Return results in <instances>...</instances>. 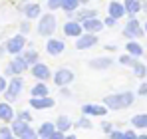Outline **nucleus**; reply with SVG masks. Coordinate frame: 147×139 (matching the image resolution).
<instances>
[{"instance_id": "35", "label": "nucleus", "mask_w": 147, "mask_h": 139, "mask_svg": "<svg viewBox=\"0 0 147 139\" xmlns=\"http://www.w3.org/2000/svg\"><path fill=\"white\" fill-rule=\"evenodd\" d=\"M16 119H22V121H32V115H30V111H20Z\"/></svg>"}, {"instance_id": "7", "label": "nucleus", "mask_w": 147, "mask_h": 139, "mask_svg": "<svg viewBox=\"0 0 147 139\" xmlns=\"http://www.w3.org/2000/svg\"><path fill=\"white\" fill-rule=\"evenodd\" d=\"M72 80H74V74H72V70H68V68H62V70H58V72L54 74V84H56L58 88L68 86Z\"/></svg>"}, {"instance_id": "34", "label": "nucleus", "mask_w": 147, "mask_h": 139, "mask_svg": "<svg viewBox=\"0 0 147 139\" xmlns=\"http://www.w3.org/2000/svg\"><path fill=\"white\" fill-rule=\"evenodd\" d=\"M28 32H30V20H26V22H22L20 24V34H28Z\"/></svg>"}, {"instance_id": "38", "label": "nucleus", "mask_w": 147, "mask_h": 139, "mask_svg": "<svg viewBox=\"0 0 147 139\" xmlns=\"http://www.w3.org/2000/svg\"><path fill=\"white\" fill-rule=\"evenodd\" d=\"M109 135H111L113 139H125V133H121V131H111Z\"/></svg>"}, {"instance_id": "20", "label": "nucleus", "mask_w": 147, "mask_h": 139, "mask_svg": "<svg viewBox=\"0 0 147 139\" xmlns=\"http://www.w3.org/2000/svg\"><path fill=\"white\" fill-rule=\"evenodd\" d=\"M90 66L96 68V70H105V68L111 66V58H98V60H92Z\"/></svg>"}, {"instance_id": "36", "label": "nucleus", "mask_w": 147, "mask_h": 139, "mask_svg": "<svg viewBox=\"0 0 147 139\" xmlns=\"http://www.w3.org/2000/svg\"><path fill=\"white\" fill-rule=\"evenodd\" d=\"M6 88H8L6 76H0V93H4V92H6Z\"/></svg>"}, {"instance_id": "42", "label": "nucleus", "mask_w": 147, "mask_h": 139, "mask_svg": "<svg viewBox=\"0 0 147 139\" xmlns=\"http://www.w3.org/2000/svg\"><path fill=\"white\" fill-rule=\"evenodd\" d=\"M101 127H103V131H105V133H111V125H109V123H103Z\"/></svg>"}, {"instance_id": "29", "label": "nucleus", "mask_w": 147, "mask_h": 139, "mask_svg": "<svg viewBox=\"0 0 147 139\" xmlns=\"http://www.w3.org/2000/svg\"><path fill=\"white\" fill-rule=\"evenodd\" d=\"M133 72H135V76H137V78H145V74H147L145 66H143V64H139V62H135V64H133Z\"/></svg>"}, {"instance_id": "32", "label": "nucleus", "mask_w": 147, "mask_h": 139, "mask_svg": "<svg viewBox=\"0 0 147 139\" xmlns=\"http://www.w3.org/2000/svg\"><path fill=\"white\" fill-rule=\"evenodd\" d=\"M14 133H12V127H0V137L2 139H8V137H12Z\"/></svg>"}, {"instance_id": "14", "label": "nucleus", "mask_w": 147, "mask_h": 139, "mask_svg": "<svg viewBox=\"0 0 147 139\" xmlns=\"http://www.w3.org/2000/svg\"><path fill=\"white\" fill-rule=\"evenodd\" d=\"M8 66H10V70H12V74H24L26 70L30 68V66L26 64V60L22 58V54H18V58H14Z\"/></svg>"}, {"instance_id": "28", "label": "nucleus", "mask_w": 147, "mask_h": 139, "mask_svg": "<svg viewBox=\"0 0 147 139\" xmlns=\"http://www.w3.org/2000/svg\"><path fill=\"white\" fill-rule=\"evenodd\" d=\"M92 16H96V10H90V8H86V10H80V12L76 14V20H80V22H84V20H88V18H92Z\"/></svg>"}, {"instance_id": "37", "label": "nucleus", "mask_w": 147, "mask_h": 139, "mask_svg": "<svg viewBox=\"0 0 147 139\" xmlns=\"http://www.w3.org/2000/svg\"><path fill=\"white\" fill-rule=\"evenodd\" d=\"M113 24H115V18H113V16H107V18L103 20V26H109V28H111Z\"/></svg>"}, {"instance_id": "31", "label": "nucleus", "mask_w": 147, "mask_h": 139, "mask_svg": "<svg viewBox=\"0 0 147 139\" xmlns=\"http://www.w3.org/2000/svg\"><path fill=\"white\" fill-rule=\"evenodd\" d=\"M78 127H86V129H90V127H92V121L88 119V115H86V113H84V117L78 121Z\"/></svg>"}, {"instance_id": "27", "label": "nucleus", "mask_w": 147, "mask_h": 139, "mask_svg": "<svg viewBox=\"0 0 147 139\" xmlns=\"http://www.w3.org/2000/svg\"><path fill=\"white\" fill-rule=\"evenodd\" d=\"M70 127H72V121H70V119H68L66 115H60V117H58L56 129H60V131H64V133H66V131H68Z\"/></svg>"}, {"instance_id": "26", "label": "nucleus", "mask_w": 147, "mask_h": 139, "mask_svg": "<svg viewBox=\"0 0 147 139\" xmlns=\"http://www.w3.org/2000/svg\"><path fill=\"white\" fill-rule=\"evenodd\" d=\"M78 4L80 0H62V10H66L68 14H74L78 10Z\"/></svg>"}, {"instance_id": "47", "label": "nucleus", "mask_w": 147, "mask_h": 139, "mask_svg": "<svg viewBox=\"0 0 147 139\" xmlns=\"http://www.w3.org/2000/svg\"><path fill=\"white\" fill-rule=\"evenodd\" d=\"M22 2H24V0H22Z\"/></svg>"}, {"instance_id": "45", "label": "nucleus", "mask_w": 147, "mask_h": 139, "mask_svg": "<svg viewBox=\"0 0 147 139\" xmlns=\"http://www.w3.org/2000/svg\"><path fill=\"white\" fill-rule=\"evenodd\" d=\"M143 30H145V34H147V24H145V28H143Z\"/></svg>"}, {"instance_id": "24", "label": "nucleus", "mask_w": 147, "mask_h": 139, "mask_svg": "<svg viewBox=\"0 0 147 139\" xmlns=\"http://www.w3.org/2000/svg\"><path fill=\"white\" fill-rule=\"evenodd\" d=\"M127 52H129L133 58H141L143 48H141V44H137V42H127Z\"/></svg>"}, {"instance_id": "25", "label": "nucleus", "mask_w": 147, "mask_h": 139, "mask_svg": "<svg viewBox=\"0 0 147 139\" xmlns=\"http://www.w3.org/2000/svg\"><path fill=\"white\" fill-rule=\"evenodd\" d=\"M32 95H34V97H44V95H48V86H46L44 82L36 84V86L32 88Z\"/></svg>"}, {"instance_id": "44", "label": "nucleus", "mask_w": 147, "mask_h": 139, "mask_svg": "<svg viewBox=\"0 0 147 139\" xmlns=\"http://www.w3.org/2000/svg\"><path fill=\"white\" fill-rule=\"evenodd\" d=\"M143 10H145V12H147V0H145V4H143Z\"/></svg>"}, {"instance_id": "16", "label": "nucleus", "mask_w": 147, "mask_h": 139, "mask_svg": "<svg viewBox=\"0 0 147 139\" xmlns=\"http://www.w3.org/2000/svg\"><path fill=\"white\" fill-rule=\"evenodd\" d=\"M14 119V109H12V105L8 103V101H4V103H0V121H12Z\"/></svg>"}, {"instance_id": "39", "label": "nucleus", "mask_w": 147, "mask_h": 139, "mask_svg": "<svg viewBox=\"0 0 147 139\" xmlns=\"http://www.w3.org/2000/svg\"><path fill=\"white\" fill-rule=\"evenodd\" d=\"M125 139H135V131H125Z\"/></svg>"}, {"instance_id": "21", "label": "nucleus", "mask_w": 147, "mask_h": 139, "mask_svg": "<svg viewBox=\"0 0 147 139\" xmlns=\"http://www.w3.org/2000/svg\"><path fill=\"white\" fill-rule=\"evenodd\" d=\"M123 6H125V12H129V14H137V12L141 10L139 0H125V2H123Z\"/></svg>"}, {"instance_id": "15", "label": "nucleus", "mask_w": 147, "mask_h": 139, "mask_svg": "<svg viewBox=\"0 0 147 139\" xmlns=\"http://www.w3.org/2000/svg\"><path fill=\"white\" fill-rule=\"evenodd\" d=\"M82 26H84V30H86V32L96 34V32H99V30L103 28V22H101V20H98L96 16H92V18L84 20V22H82Z\"/></svg>"}, {"instance_id": "22", "label": "nucleus", "mask_w": 147, "mask_h": 139, "mask_svg": "<svg viewBox=\"0 0 147 139\" xmlns=\"http://www.w3.org/2000/svg\"><path fill=\"white\" fill-rule=\"evenodd\" d=\"M56 131V125H52V123H42L40 125V129H38V135L40 137H52V133Z\"/></svg>"}, {"instance_id": "11", "label": "nucleus", "mask_w": 147, "mask_h": 139, "mask_svg": "<svg viewBox=\"0 0 147 139\" xmlns=\"http://www.w3.org/2000/svg\"><path fill=\"white\" fill-rule=\"evenodd\" d=\"M32 76H34L36 80H40V82H46L52 74H50V68L46 64H40V62H38V64L32 66Z\"/></svg>"}, {"instance_id": "8", "label": "nucleus", "mask_w": 147, "mask_h": 139, "mask_svg": "<svg viewBox=\"0 0 147 139\" xmlns=\"http://www.w3.org/2000/svg\"><path fill=\"white\" fill-rule=\"evenodd\" d=\"M64 34L66 36H72V38H78L84 34V26L80 20H70V22L64 24Z\"/></svg>"}, {"instance_id": "3", "label": "nucleus", "mask_w": 147, "mask_h": 139, "mask_svg": "<svg viewBox=\"0 0 147 139\" xmlns=\"http://www.w3.org/2000/svg\"><path fill=\"white\" fill-rule=\"evenodd\" d=\"M22 88H24V82H22V78L20 76H12V80L8 82V88H6V99L8 101H14V99H18V95L22 92Z\"/></svg>"}, {"instance_id": "30", "label": "nucleus", "mask_w": 147, "mask_h": 139, "mask_svg": "<svg viewBox=\"0 0 147 139\" xmlns=\"http://www.w3.org/2000/svg\"><path fill=\"white\" fill-rule=\"evenodd\" d=\"M119 64H123V66H131V68H133L135 60H133V56L129 54V56H121V58H119Z\"/></svg>"}, {"instance_id": "18", "label": "nucleus", "mask_w": 147, "mask_h": 139, "mask_svg": "<svg viewBox=\"0 0 147 139\" xmlns=\"http://www.w3.org/2000/svg\"><path fill=\"white\" fill-rule=\"evenodd\" d=\"M107 10H109V16H113L115 20L121 18L123 14H125V6L119 4V2H109V8H107Z\"/></svg>"}, {"instance_id": "9", "label": "nucleus", "mask_w": 147, "mask_h": 139, "mask_svg": "<svg viewBox=\"0 0 147 139\" xmlns=\"http://www.w3.org/2000/svg\"><path fill=\"white\" fill-rule=\"evenodd\" d=\"M96 42H98V38H96L92 32H88V34L78 36L76 48H78V50H88V48H94V46H96Z\"/></svg>"}, {"instance_id": "43", "label": "nucleus", "mask_w": 147, "mask_h": 139, "mask_svg": "<svg viewBox=\"0 0 147 139\" xmlns=\"http://www.w3.org/2000/svg\"><path fill=\"white\" fill-rule=\"evenodd\" d=\"M4 54H6V44H4V46H0V58H2Z\"/></svg>"}, {"instance_id": "12", "label": "nucleus", "mask_w": 147, "mask_h": 139, "mask_svg": "<svg viewBox=\"0 0 147 139\" xmlns=\"http://www.w3.org/2000/svg\"><path fill=\"white\" fill-rule=\"evenodd\" d=\"M30 105L34 109H44V107H54V99L50 95H44V97H30Z\"/></svg>"}, {"instance_id": "46", "label": "nucleus", "mask_w": 147, "mask_h": 139, "mask_svg": "<svg viewBox=\"0 0 147 139\" xmlns=\"http://www.w3.org/2000/svg\"><path fill=\"white\" fill-rule=\"evenodd\" d=\"M80 2H90V0H80Z\"/></svg>"}, {"instance_id": "33", "label": "nucleus", "mask_w": 147, "mask_h": 139, "mask_svg": "<svg viewBox=\"0 0 147 139\" xmlns=\"http://www.w3.org/2000/svg\"><path fill=\"white\" fill-rule=\"evenodd\" d=\"M48 8H50V10H58V8H62V0H48Z\"/></svg>"}, {"instance_id": "4", "label": "nucleus", "mask_w": 147, "mask_h": 139, "mask_svg": "<svg viewBox=\"0 0 147 139\" xmlns=\"http://www.w3.org/2000/svg\"><path fill=\"white\" fill-rule=\"evenodd\" d=\"M56 32V18L54 14H46L40 18V24H38V34L40 36H52Z\"/></svg>"}, {"instance_id": "6", "label": "nucleus", "mask_w": 147, "mask_h": 139, "mask_svg": "<svg viewBox=\"0 0 147 139\" xmlns=\"http://www.w3.org/2000/svg\"><path fill=\"white\" fill-rule=\"evenodd\" d=\"M143 34H145V30L141 28V24L137 22L135 18H129V22L125 24L123 36H127V38H141Z\"/></svg>"}, {"instance_id": "19", "label": "nucleus", "mask_w": 147, "mask_h": 139, "mask_svg": "<svg viewBox=\"0 0 147 139\" xmlns=\"http://www.w3.org/2000/svg\"><path fill=\"white\" fill-rule=\"evenodd\" d=\"M22 58L26 60V64H28L30 68H32L34 64H38V62H40V60H38V52H36V50H32V48H30V50H26V52H22Z\"/></svg>"}, {"instance_id": "17", "label": "nucleus", "mask_w": 147, "mask_h": 139, "mask_svg": "<svg viewBox=\"0 0 147 139\" xmlns=\"http://www.w3.org/2000/svg\"><path fill=\"white\" fill-rule=\"evenodd\" d=\"M22 12H24V16L28 20H34V18L40 16V6L38 4H26L24 8H22Z\"/></svg>"}, {"instance_id": "10", "label": "nucleus", "mask_w": 147, "mask_h": 139, "mask_svg": "<svg viewBox=\"0 0 147 139\" xmlns=\"http://www.w3.org/2000/svg\"><path fill=\"white\" fill-rule=\"evenodd\" d=\"M64 50H66V44H64L62 40L50 38L48 42H46V52H48L50 56H60V54H62Z\"/></svg>"}, {"instance_id": "1", "label": "nucleus", "mask_w": 147, "mask_h": 139, "mask_svg": "<svg viewBox=\"0 0 147 139\" xmlns=\"http://www.w3.org/2000/svg\"><path fill=\"white\" fill-rule=\"evenodd\" d=\"M103 103L109 107V109H123V107H129L133 103V93L131 92H123V93H113V95H107L103 99Z\"/></svg>"}, {"instance_id": "5", "label": "nucleus", "mask_w": 147, "mask_h": 139, "mask_svg": "<svg viewBox=\"0 0 147 139\" xmlns=\"http://www.w3.org/2000/svg\"><path fill=\"white\" fill-rule=\"evenodd\" d=\"M24 46H26L24 34H18V36H14V38H10V40L6 42V52L12 54V56H18V54L24 52Z\"/></svg>"}, {"instance_id": "41", "label": "nucleus", "mask_w": 147, "mask_h": 139, "mask_svg": "<svg viewBox=\"0 0 147 139\" xmlns=\"http://www.w3.org/2000/svg\"><path fill=\"white\" fill-rule=\"evenodd\" d=\"M4 76H6V78H12V76H14V74H12V70H10V66H6V70H4Z\"/></svg>"}, {"instance_id": "13", "label": "nucleus", "mask_w": 147, "mask_h": 139, "mask_svg": "<svg viewBox=\"0 0 147 139\" xmlns=\"http://www.w3.org/2000/svg\"><path fill=\"white\" fill-rule=\"evenodd\" d=\"M82 111L86 113V115H98V117H103L107 113V107L105 105H96V103H86L84 107H82Z\"/></svg>"}, {"instance_id": "2", "label": "nucleus", "mask_w": 147, "mask_h": 139, "mask_svg": "<svg viewBox=\"0 0 147 139\" xmlns=\"http://www.w3.org/2000/svg\"><path fill=\"white\" fill-rule=\"evenodd\" d=\"M12 133H14L16 137H24V139L36 137V135H38V133L30 127V123H28V121H22V119H16V121L12 123Z\"/></svg>"}, {"instance_id": "40", "label": "nucleus", "mask_w": 147, "mask_h": 139, "mask_svg": "<svg viewBox=\"0 0 147 139\" xmlns=\"http://www.w3.org/2000/svg\"><path fill=\"white\" fill-rule=\"evenodd\" d=\"M139 95H147V86H145V84H141V88H139Z\"/></svg>"}, {"instance_id": "23", "label": "nucleus", "mask_w": 147, "mask_h": 139, "mask_svg": "<svg viewBox=\"0 0 147 139\" xmlns=\"http://www.w3.org/2000/svg\"><path fill=\"white\" fill-rule=\"evenodd\" d=\"M131 123H133V127H137V129H145V127H147V113H139V115H133Z\"/></svg>"}]
</instances>
